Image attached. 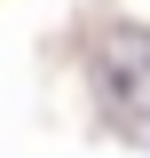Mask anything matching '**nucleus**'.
I'll return each instance as SVG.
<instances>
[{"instance_id":"obj_1","label":"nucleus","mask_w":150,"mask_h":158,"mask_svg":"<svg viewBox=\"0 0 150 158\" xmlns=\"http://www.w3.org/2000/svg\"><path fill=\"white\" fill-rule=\"evenodd\" d=\"M103 87L119 111L150 103V32H111L103 40Z\"/></svg>"}]
</instances>
